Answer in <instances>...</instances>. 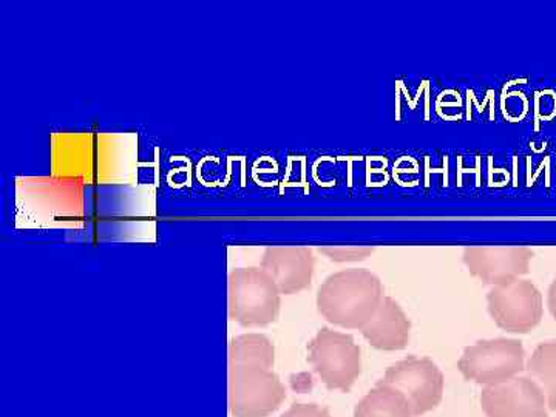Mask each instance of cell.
Listing matches in <instances>:
<instances>
[{"label": "cell", "instance_id": "obj_8", "mask_svg": "<svg viewBox=\"0 0 556 417\" xmlns=\"http://www.w3.org/2000/svg\"><path fill=\"white\" fill-rule=\"evenodd\" d=\"M479 401L486 417H548L547 399L529 376L484 387Z\"/></svg>", "mask_w": 556, "mask_h": 417}, {"label": "cell", "instance_id": "obj_6", "mask_svg": "<svg viewBox=\"0 0 556 417\" xmlns=\"http://www.w3.org/2000/svg\"><path fill=\"white\" fill-rule=\"evenodd\" d=\"M486 308L493 321L504 331L527 334L543 318V294L532 281L517 278L490 288Z\"/></svg>", "mask_w": 556, "mask_h": 417}, {"label": "cell", "instance_id": "obj_1", "mask_svg": "<svg viewBox=\"0 0 556 417\" xmlns=\"http://www.w3.org/2000/svg\"><path fill=\"white\" fill-rule=\"evenodd\" d=\"M386 298L380 278L371 270L351 268L325 278L317 291V309L329 324L358 329L375 316Z\"/></svg>", "mask_w": 556, "mask_h": 417}, {"label": "cell", "instance_id": "obj_12", "mask_svg": "<svg viewBox=\"0 0 556 417\" xmlns=\"http://www.w3.org/2000/svg\"><path fill=\"white\" fill-rule=\"evenodd\" d=\"M353 417H413L407 399L379 380L357 402Z\"/></svg>", "mask_w": 556, "mask_h": 417}, {"label": "cell", "instance_id": "obj_9", "mask_svg": "<svg viewBox=\"0 0 556 417\" xmlns=\"http://www.w3.org/2000/svg\"><path fill=\"white\" fill-rule=\"evenodd\" d=\"M533 255L527 247H468L463 251L468 273L492 288L526 276Z\"/></svg>", "mask_w": 556, "mask_h": 417}, {"label": "cell", "instance_id": "obj_10", "mask_svg": "<svg viewBox=\"0 0 556 417\" xmlns=\"http://www.w3.org/2000/svg\"><path fill=\"white\" fill-rule=\"evenodd\" d=\"M260 268L273 278L281 295L298 294L313 281L316 257L306 247H269Z\"/></svg>", "mask_w": 556, "mask_h": 417}, {"label": "cell", "instance_id": "obj_7", "mask_svg": "<svg viewBox=\"0 0 556 417\" xmlns=\"http://www.w3.org/2000/svg\"><path fill=\"white\" fill-rule=\"evenodd\" d=\"M407 399L413 417L430 412L444 391V376L431 358L408 356L390 365L380 379Z\"/></svg>", "mask_w": 556, "mask_h": 417}, {"label": "cell", "instance_id": "obj_14", "mask_svg": "<svg viewBox=\"0 0 556 417\" xmlns=\"http://www.w3.org/2000/svg\"><path fill=\"white\" fill-rule=\"evenodd\" d=\"M274 358H276V351L266 336L248 332L230 342L229 364L262 365V367L273 368Z\"/></svg>", "mask_w": 556, "mask_h": 417}, {"label": "cell", "instance_id": "obj_3", "mask_svg": "<svg viewBox=\"0 0 556 417\" xmlns=\"http://www.w3.org/2000/svg\"><path fill=\"white\" fill-rule=\"evenodd\" d=\"M460 375L479 386L490 387L517 378L526 368V351L517 339L478 340L457 361Z\"/></svg>", "mask_w": 556, "mask_h": 417}, {"label": "cell", "instance_id": "obj_5", "mask_svg": "<svg viewBox=\"0 0 556 417\" xmlns=\"http://www.w3.org/2000/svg\"><path fill=\"white\" fill-rule=\"evenodd\" d=\"M308 361L329 390L348 391L361 375V348L345 332L321 328L311 339Z\"/></svg>", "mask_w": 556, "mask_h": 417}, {"label": "cell", "instance_id": "obj_16", "mask_svg": "<svg viewBox=\"0 0 556 417\" xmlns=\"http://www.w3.org/2000/svg\"><path fill=\"white\" fill-rule=\"evenodd\" d=\"M280 417H331L327 408L316 404H292Z\"/></svg>", "mask_w": 556, "mask_h": 417}, {"label": "cell", "instance_id": "obj_11", "mask_svg": "<svg viewBox=\"0 0 556 417\" xmlns=\"http://www.w3.org/2000/svg\"><path fill=\"white\" fill-rule=\"evenodd\" d=\"M409 331L412 324L407 314L390 295L382 299L375 316L361 329L369 345L380 351L404 350L409 340Z\"/></svg>", "mask_w": 556, "mask_h": 417}, {"label": "cell", "instance_id": "obj_2", "mask_svg": "<svg viewBox=\"0 0 556 417\" xmlns=\"http://www.w3.org/2000/svg\"><path fill=\"white\" fill-rule=\"evenodd\" d=\"M229 317L243 328L268 327L280 313V291L262 268L233 269L229 276Z\"/></svg>", "mask_w": 556, "mask_h": 417}, {"label": "cell", "instance_id": "obj_13", "mask_svg": "<svg viewBox=\"0 0 556 417\" xmlns=\"http://www.w3.org/2000/svg\"><path fill=\"white\" fill-rule=\"evenodd\" d=\"M529 378L535 380L544 396L547 399L548 409H556V340L540 343L533 350L532 356L526 364Z\"/></svg>", "mask_w": 556, "mask_h": 417}, {"label": "cell", "instance_id": "obj_17", "mask_svg": "<svg viewBox=\"0 0 556 417\" xmlns=\"http://www.w3.org/2000/svg\"><path fill=\"white\" fill-rule=\"evenodd\" d=\"M547 306L556 320V278L552 281L551 288H548Z\"/></svg>", "mask_w": 556, "mask_h": 417}, {"label": "cell", "instance_id": "obj_15", "mask_svg": "<svg viewBox=\"0 0 556 417\" xmlns=\"http://www.w3.org/2000/svg\"><path fill=\"white\" fill-rule=\"evenodd\" d=\"M318 251L334 263L364 262L371 257L375 248L371 247H321Z\"/></svg>", "mask_w": 556, "mask_h": 417}, {"label": "cell", "instance_id": "obj_4", "mask_svg": "<svg viewBox=\"0 0 556 417\" xmlns=\"http://www.w3.org/2000/svg\"><path fill=\"white\" fill-rule=\"evenodd\" d=\"M287 396L273 368L229 364V409L233 417H268Z\"/></svg>", "mask_w": 556, "mask_h": 417}]
</instances>
